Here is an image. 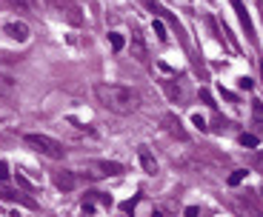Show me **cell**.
<instances>
[{"label":"cell","instance_id":"obj_1","mask_svg":"<svg viewBox=\"0 0 263 217\" xmlns=\"http://www.w3.org/2000/svg\"><path fill=\"white\" fill-rule=\"evenodd\" d=\"M95 97H98V103L103 109H109L115 114H132L140 103L138 92L120 83H98L95 86Z\"/></svg>","mask_w":263,"mask_h":217},{"label":"cell","instance_id":"obj_2","mask_svg":"<svg viewBox=\"0 0 263 217\" xmlns=\"http://www.w3.org/2000/svg\"><path fill=\"white\" fill-rule=\"evenodd\" d=\"M26 146H32L34 151H40V154H46V157H52V160H60L66 154V149H63V143H58L54 137H49V134H26Z\"/></svg>","mask_w":263,"mask_h":217},{"label":"cell","instance_id":"obj_3","mask_svg":"<svg viewBox=\"0 0 263 217\" xmlns=\"http://www.w3.org/2000/svg\"><path fill=\"white\" fill-rule=\"evenodd\" d=\"M52 9L66 20V23H72V26H80L83 23V14H80V6L74 0H52Z\"/></svg>","mask_w":263,"mask_h":217},{"label":"cell","instance_id":"obj_4","mask_svg":"<svg viewBox=\"0 0 263 217\" xmlns=\"http://www.w3.org/2000/svg\"><path fill=\"white\" fill-rule=\"evenodd\" d=\"M0 97L3 100L17 97V77H14L9 69H0Z\"/></svg>","mask_w":263,"mask_h":217},{"label":"cell","instance_id":"obj_5","mask_svg":"<svg viewBox=\"0 0 263 217\" xmlns=\"http://www.w3.org/2000/svg\"><path fill=\"white\" fill-rule=\"evenodd\" d=\"M229 3L235 6V12H237V20H240V26L246 29V37H249V40H255V26H252V17H249V12H246L243 0H229Z\"/></svg>","mask_w":263,"mask_h":217},{"label":"cell","instance_id":"obj_6","mask_svg":"<svg viewBox=\"0 0 263 217\" xmlns=\"http://www.w3.org/2000/svg\"><path fill=\"white\" fill-rule=\"evenodd\" d=\"M3 32H6L12 40H17V43H26V40H29V26H26V23H20V20L6 23V26H3Z\"/></svg>","mask_w":263,"mask_h":217},{"label":"cell","instance_id":"obj_7","mask_svg":"<svg viewBox=\"0 0 263 217\" xmlns=\"http://www.w3.org/2000/svg\"><path fill=\"white\" fill-rule=\"evenodd\" d=\"M0 200H9V203H23V206H32L34 209V200L26 198V194H20L14 189H6V186H0Z\"/></svg>","mask_w":263,"mask_h":217},{"label":"cell","instance_id":"obj_8","mask_svg":"<svg viewBox=\"0 0 263 217\" xmlns=\"http://www.w3.org/2000/svg\"><path fill=\"white\" fill-rule=\"evenodd\" d=\"M74 183H78V177H74L72 171H58V174H54V186H58L60 191H72Z\"/></svg>","mask_w":263,"mask_h":217},{"label":"cell","instance_id":"obj_9","mask_svg":"<svg viewBox=\"0 0 263 217\" xmlns=\"http://www.w3.org/2000/svg\"><path fill=\"white\" fill-rule=\"evenodd\" d=\"M95 169H100V174H120L123 166H120V163H109V160H98Z\"/></svg>","mask_w":263,"mask_h":217},{"label":"cell","instance_id":"obj_10","mask_svg":"<svg viewBox=\"0 0 263 217\" xmlns=\"http://www.w3.org/2000/svg\"><path fill=\"white\" fill-rule=\"evenodd\" d=\"M140 163H143L146 174H155V171H158V163H155V157L149 154V149H140Z\"/></svg>","mask_w":263,"mask_h":217},{"label":"cell","instance_id":"obj_11","mask_svg":"<svg viewBox=\"0 0 263 217\" xmlns=\"http://www.w3.org/2000/svg\"><path fill=\"white\" fill-rule=\"evenodd\" d=\"M132 43H135V57L146 63V49H143V40H140V32L132 34Z\"/></svg>","mask_w":263,"mask_h":217},{"label":"cell","instance_id":"obj_12","mask_svg":"<svg viewBox=\"0 0 263 217\" xmlns=\"http://www.w3.org/2000/svg\"><path fill=\"white\" fill-rule=\"evenodd\" d=\"M6 6H12V9H20V12H29V9L34 6V0H3Z\"/></svg>","mask_w":263,"mask_h":217},{"label":"cell","instance_id":"obj_13","mask_svg":"<svg viewBox=\"0 0 263 217\" xmlns=\"http://www.w3.org/2000/svg\"><path fill=\"white\" fill-rule=\"evenodd\" d=\"M243 180H246V169H235L229 174V186H240Z\"/></svg>","mask_w":263,"mask_h":217},{"label":"cell","instance_id":"obj_14","mask_svg":"<svg viewBox=\"0 0 263 217\" xmlns=\"http://www.w3.org/2000/svg\"><path fill=\"white\" fill-rule=\"evenodd\" d=\"M109 43H112L115 52H120V49H123V34H120V32H109Z\"/></svg>","mask_w":263,"mask_h":217},{"label":"cell","instance_id":"obj_15","mask_svg":"<svg viewBox=\"0 0 263 217\" xmlns=\"http://www.w3.org/2000/svg\"><path fill=\"white\" fill-rule=\"evenodd\" d=\"M152 29H155V34H158V40H166V37H169V34H166V26L160 23V20H155V23H152Z\"/></svg>","mask_w":263,"mask_h":217},{"label":"cell","instance_id":"obj_16","mask_svg":"<svg viewBox=\"0 0 263 217\" xmlns=\"http://www.w3.org/2000/svg\"><path fill=\"white\" fill-rule=\"evenodd\" d=\"M240 146H246V149H255V146H257V137H255V134H240Z\"/></svg>","mask_w":263,"mask_h":217},{"label":"cell","instance_id":"obj_17","mask_svg":"<svg viewBox=\"0 0 263 217\" xmlns=\"http://www.w3.org/2000/svg\"><path fill=\"white\" fill-rule=\"evenodd\" d=\"M252 114H255L257 123H263V103H260V100H255V103H252Z\"/></svg>","mask_w":263,"mask_h":217},{"label":"cell","instance_id":"obj_18","mask_svg":"<svg viewBox=\"0 0 263 217\" xmlns=\"http://www.w3.org/2000/svg\"><path fill=\"white\" fill-rule=\"evenodd\" d=\"M0 180H9V166L0 160Z\"/></svg>","mask_w":263,"mask_h":217},{"label":"cell","instance_id":"obj_19","mask_svg":"<svg viewBox=\"0 0 263 217\" xmlns=\"http://www.w3.org/2000/svg\"><path fill=\"white\" fill-rule=\"evenodd\" d=\"M237 86H240V89H252V77H240V80H237Z\"/></svg>","mask_w":263,"mask_h":217},{"label":"cell","instance_id":"obj_20","mask_svg":"<svg viewBox=\"0 0 263 217\" xmlns=\"http://www.w3.org/2000/svg\"><path fill=\"white\" fill-rule=\"evenodd\" d=\"M192 123H195L197 129H206V123H203V117H200V114H195V117H192Z\"/></svg>","mask_w":263,"mask_h":217},{"label":"cell","instance_id":"obj_21","mask_svg":"<svg viewBox=\"0 0 263 217\" xmlns=\"http://www.w3.org/2000/svg\"><path fill=\"white\" fill-rule=\"evenodd\" d=\"M183 217H197V209H195V206H189V209L183 211Z\"/></svg>","mask_w":263,"mask_h":217},{"label":"cell","instance_id":"obj_22","mask_svg":"<svg viewBox=\"0 0 263 217\" xmlns=\"http://www.w3.org/2000/svg\"><path fill=\"white\" fill-rule=\"evenodd\" d=\"M260 74H263V60H260Z\"/></svg>","mask_w":263,"mask_h":217},{"label":"cell","instance_id":"obj_23","mask_svg":"<svg viewBox=\"0 0 263 217\" xmlns=\"http://www.w3.org/2000/svg\"><path fill=\"white\" fill-rule=\"evenodd\" d=\"M152 217H160V214H152Z\"/></svg>","mask_w":263,"mask_h":217}]
</instances>
